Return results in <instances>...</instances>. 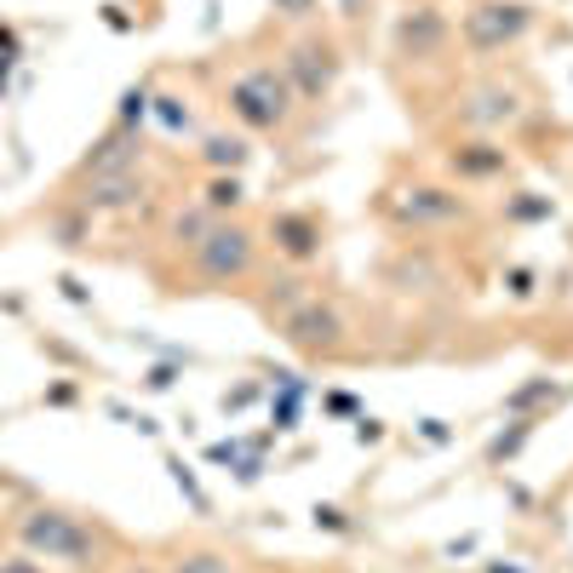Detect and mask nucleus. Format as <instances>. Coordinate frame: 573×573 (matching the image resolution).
<instances>
[{"label": "nucleus", "mask_w": 573, "mask_h": 573, "mask_svg": "<svg viewBox=\"0 0 573 573\" xmlns=\"http://www.w3.org/2000/svg\"><path fill=\"white\" fill-rule=\"evenodd\" d=\"M195 258H202V276H212V281H230V276H241L253 264V235L247 230H212L207 241H195Z\"/></svg>", "instance_id": "nucleus-4"}, {"label": "nucleus", "mask_w": 573, "mask_h": 573, "mask_svg": "<svg viewBox=\"0 0 573 573\" xmlns=\"http://www.w3.org/2000/svg\"><path fill=\"white\" fill-rule=\"evenodd\" d=\"M339 333H344V321H339V310H327V304H304V310L286 316V339L304 344V350L339 344Z\"/></svg>", "instance_id": "nucleus-6"}, {"label": "nucleus", "mask_w": 573, "mask_h": 573, "mask_svg": "<svg viewBox=\"0 0 573 573\" xmlns=\"http://www.w3.org/2000/svg\"><path fill=\"white\" fill-rule=\"evenodd\" d=\"M493 573H516V568H493Z\"/></svg>", "instance_id": "nucleus-22"}, {"label": "nucleus", "mask_w": 573, "mask_h": 573, "mask_svg": "<svg viewBox=\"0 0 573 573\" xmlns=\"http://www.w3.org/2000/svg\"><path fill=\"white\" fill-rule=\"evenodd\" d=\"M545 395H550V379H534V385H522L516 395H504V407H511V413H522V407L545 402Z\"/></svg>", "instance_id": "nucleus-14"}, {"label": "nucleus", "mask_w": 573, "mask_h": 573, "mask_svg": "<svg viewBox=\"0 0 573 573\" xmlns=\"http://www.w3.org/2000/svg\"><path fill=\"white\" fill-rule=\"evenodd\" d=\"M276 247H281L286 258H310V253L321 247V230H316V218H298V212L276 218Z\"/></svg>", "instance_id": "nucleus-9"}, {"label": "nucleus", "mask_w": 573, "mask_h": 573, "mask_svg": "<svg viewBox=\"0 0 573 573\" xmlns=\"http://www.w3.org/2000/svg\"><path fill=\"white\" fill-rule=\"evenodd\" d=\"M24 545L47 550V557H58V562H86V557H93V534H86L75 516H63V511L24 516Z\"/></svg>", "instance_id": "nucleus-3"}, {"label": "nucleus", "mask_w": 573, "mask_h": 573, "mask_svg": "<svg viewBox=\"0 0 573 573\" xmlns=\"http://www.w3.org/2000/svg\"><path fill=\"white\" fill-rule=\"evenodd\" d=\"M527 29H534V12H527L522 0H488V7L465 12V40L476 52H499V47H511V40H522Z\"/></svg>", "instance_id": "nucleus-2"}, {"label": "nucleus", "mask_w": 573, "mask_h": 573, "mask_svg": "<svg viewBox=\"0 0 573 573\" xmlns=\"http://www.w3.org/2000/svg\"><path fill=\"white\" fill-rule=\"evenodd\" d=\"M276 12H286V17H310L316 0H276Z\"/></svg>", "instance_id": "nucleus-18"}, {"label": "nucleus", "mask_w": 573, "mask_h": 573, "mask_svg": "<svg viewBox=\"0 0 573 573\" xmlns=\"http://www.w3.org/2000/svg\"><path fill=\"white\" fill-rule=\"evenodd\" d=\"M362 7H367V0H344V17H362Z\"/></svg>", "instance_id": "nucleus-20"}, {"label": "nucleus", "mask_w": 573, "mask_h": 573, "mask_svg": "<svg viewBox=\"0 0 573 573\" xmlns=\"http://www.w3.org/2000/svg\"><path fill=\"white\" fill-rule=\"evenodd\" d=\"M179 573H230V562L224 557H190Z\"/></svg>", "instance_id": "nucleus-17"}, {"label": "nucleus", "mask_w": 573, "mask_h": 573, "mask_svg": "<svg viewBox=\"0 0 573 573\" xmlns=\"http://www.w3.org/2000/svg\"><path fill=\"white\" fill-rule=\"evenodd\" d=\"M442 40H448V17L436 12V7H418L402 17V29H395V47H402L407 58H430V52H442Z\"/></svg>", "instance_id": "nucleus-5"}, {"label": "nucleus", "mask_w": 573, "mask_h": 573, "mask_svg": "<svg viewBox=\"0 0 573 573\" xmlns=\"http://www.w3.org/2000/svg\"><path fill=\"white\" fill-rule=\"evenodd\" d=\"M138 195H144L138 179H103L86 202H93V207H126V202H138Z\"/></svg>", "instance_id": "nucleus-12"}, {"label": "nucleus", "mask_w": 573, "mask_h": 573, "mask_svg": "<svg viewBox=\"0 0 573 573\" xmlns=\"http://www.w3.org/2000/svg\"><path fill=\"white\" fill-rule=\"evenodd\" d=\"M230 109L241 115V126L253 132H276L286 115H293V86H286L276 70H247L230 86Z\"/></svg>", "instance_id": "nucleus-1"}, {"label": "nucleus", "mask_w": 573, "mask_h": 573, "mask_svg": "<svg viewBox=\"0 0 573 573\" xmlns=\"http://www.w3.org/2000/svg\"><path fill=\"white\" fill-rule=\"evenodd\" d=\"M207 161L212 167H241L247 161V144L241 138H207Z\"/></svg>", "instance_id": "nucleus-13"}, {"label": "nucleus", "mask_w": 573, "mask_h": 573, "mask_svg": "<svg viewBox=\"0 0 573 573\" xmlns=\"http://www.w3.org/2000/svg\"><path fill=\"white\" fill-rule=\"evenodd\" d=\"M126 573H156V568H126Z\"/></svg>", "instance_id": "nucleus-21"}, {"label": "nucleus", "mask_w": 573, "mask_h": 573, "mask_svg": "<svg viewBox=\"0 0 573 573\" xmlns=\"http://www.w3.org/2000/svg\"><path fill=\"white\" fill-rule=\"evenodd\" d=\"M527 430H534V425H516L511 436H499V442H493V459H511V453L527 442Z\"/></svg>", "instance_id": "nucleus-16"}, {"label": "nucleus", "mask_w": 573, "mask_h": 573, "mask_svg": "<svg viewBox=\"0 0 573 573\" xmlns=\"http://www.w3.org/2000/svg\"><path fill=\"white\" fill-rule=\"evenodd\" d=\"M0 573H40V568H35L29 557H17V562H7V568H0Z\"/></svg>", "instance_id": "nucleus-19"}, {"label": "nucleus", "mask_w": 573, "mask_h": 573, "mask_svg": "<svg viewBox=\"0 0 573 573\" xmlns=\"http://www.w3.org/2000/svg\"><path fill=\"white\" fill-rule=\"evenodd\" d=\"M465 115L476 121V126H493V121H511L516 115V93H504V86H493V93H481Z\"/></svg>", "instance_id": "nucleus-11"}, {"label": "nucleus", "mask_w": 573, "mask_h": 573, "mask_svg": "<svg viewBox=\"0 0 573 573\" xmlns=\"http://www.w3.org/2000/svg\"><path fill=\"white\" fill-rule=\"evenodd\" d=\"M333 75H339V63H333V52H327V47H298V52H293L298 98H321L327 86H333Z\"/></svg>", "instance_id": "nucleus-8"}, {"label": "nucleus", "mask_w": 573, "mask_h": 573, "mask_svg": "<svg viewBox=\"0 0 573 573\" xmlns=\"http://www.w3.org/2000/svg\"><path fill=\"white\" fill-rule=\"evenodd\" d=\"M453 167L465 172V179H488V172H504V149H493V144H465V149H453Z\"/></svg>", "instance_id": "nucleus-10"}, {"label": "nucleus", "mask_w": 573, "mask_h": 573, "mask_svg": "<svg viewBox=\"0 0 573 573\" xmlns=\"http://www.w3.org/2000/svg\"><path fill=\"white\" fill-rule=\"evenodd\" d=\"M235 202H241V184H235V179H218V184L207 190V207H212V212H224V207H235Z\"/></svg>", "instance_id": "nucleus-15"}, {"label": "nucleus", "mask_w": 573, "mask_h": 573, "mask_svg": "<svg viewBox=\"0 0 573 573\" xmlns=\"http://www.w3.org/2000/svg\"><path fill=\"white\" fill-rule=\"evenodd\" d=\"M395 212L407 218V224H448V218H459L465 207H459V195L448 190H407V202H395Z\"/></svg>", "instance_id": "nucleus-7"}]
</instances>
